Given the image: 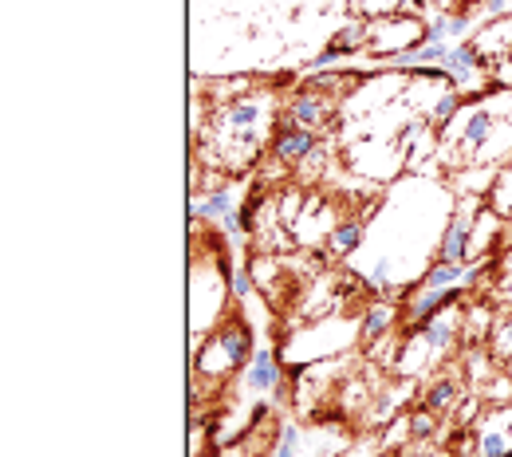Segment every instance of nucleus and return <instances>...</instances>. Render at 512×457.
Wrapping results in <instances>:
<instances>
[{"label":"nucleus","instance_id":"2","mask_svg":"<svg viewBox=\"0 0 512 457\" xmlns=\"http://www.w3.org/2000/svg\"><path fill=\"white\" fill-rule=\"evenodd\" d=\"M426 40V24L418 20V16H410V12H398V16H379V20H371V40H367V52H375V56H398V52H410V48H418Z\"/></svg>","mask_w":512,"mask_h":457},{"label":"nucleus","instance_id":"11","mask_svg":"<svg viewBox=\"0 0 512 457\" xmlns=\"http://www.w3.org/2000/svg\"><path fill=\"white\" fill-rule=\"evenodd\" d=\"M394 324H398V308H394V304H386V300H375V304L363 312L359 343H363V347H371V343H375V339H383Z\"/></svg>","mask_w":512,"mask_h":457},{"label":"nucleus","instance_id":"12","mask_svg":"<svg viewBox=\"0 0 512 457\" xmlns=\"http://www.w3.org/2000/svg\"><path fill=\"white\" fill-rule=\"evenodd\" d=\"M363 241H367V225H363V221H343V225H335V229L327 233V249L339 253V257H351Z\"/></svg>","mask_w":512,"mask_h":457},{"label":"nucleus","instance_id":"10","mask_svg":"<svg viewBox=\"0 0 512 457\" xmlns=\"http://www.w3.org/2000/svg\"><path fill=\"white\" fill-rule=\"evenodd\" d=\"M245 383L260 394H272L284 387V367H280V351L272 347H260L253 351V363L245 367Z\"/></svg>","mask_w":512,"mask_h":457},{"label":"nucleus","instance_id":"8","mask_svg":"<svg viewBox=\"0 0 512 457\" xmlns=\"http://www.w3.org/2000/svg\"><path fill=\"white\" fill-rule=\"evenodd\" d=\"M320 146V138H316V131H304V127H280V134L272 138V158L276 162H284V166H300L312 150Z\"/></svg>","mask_w":512,"mask_h":457},{"label":"nucleus","instance_id":"3","mask_svg":"<svg viewBox=\"0 0 512 457\" xmlns=\"http://www.w3.org/2000/svg\"><path fill=\"white\" fill-rule=\"evenodd\" d=\"M473 457H512V402H501L477 418Z\"/></svg>","mask_w":512,"mask_h":457},{"label":"nucleus","instance_id":"17","mask_svg":"<svg viewBox=\"0 0 512 457\" xmlns=\"http://www.w3.org/2000/svg\"><path fill=\"white\" fill-rule=\"evenodd\" d=\"M493 355L512 363V316L505 324H497V331H493Z\"/></svg>","mask_w":512,"mask_h":457},{"label":"nucleus","instance_id":"6","mask_svg":"<svg viewBox=\"0 0 512 457\" xmlns=\"http://www.w3.org/2000/svg\"><path fill=\"white\" fill-rule=\"evenodd\" d=\"M367 40H371V24H367V20H351V24H343V28L327 40V48L312 60V67L339 64V60L351 56V52H367Z\"/></svg>","mask_w":512,"mask_h":457},{"label":"nucleus","instance_id":"18","mask_svg":"<svg viewBox=\"0 0 512 457\" xmlns=\"http://www.w3.org/2000/svg\"><path fill=\"white\" fill-rule=\"evenodd\" d=\"M422 457H453V454H446V450H426Z\"/></svg>","mask_w":512,"mask_h":457},{"label":"nucleus","instance_id":"16","mask_svg":"<svg viewBox=\"0 0 512 457\" xmlns=\"http://www.w3.org/2000/svg\"><path fill=\"white\" fill-rule=\"evenodd\" d=\"M355 4H359L367 16H375V20H379V16H398V12H410V8H414V0H355Z\"/></svg>","mask_w":512,"mask_h":457},{"label":"nucleus","instance_id":"15","mask_svg":"<svg viewBox=\"0 0 512 457\" xmlns=\"http://www.w3.org/2000/svg\"><path fill=\"white\" fill-rule=\"evenodd\" d=\"M406 426H410V438H414V442H422V438H434L438 418H434V410H430V406H422V410L406 414Z\"/></svg>","mask_w":512,"mask_h":457},{"label":"nucleus","instance_id":"13","mask_svg":"<svg viewBox=\"0 0 512 457\" xmlns=\"http://www.w3.org/2000/svg\"><path fill=\"white\" fill-rule=\"evenodd\" d=\"M489 209L501 213V217L512 213V166H505V170L489 182Z\"/></svg>","mask_w":512,"mask_h":457},{"label":"nucleus","instance_id":"1","mask_svg":"<svg viewBox=\"0 0 512 457\" xmlns=\"http://www.w3.org/2000/svg\"><path fill=\"white\" fill-rule=\"evenodd\" d=\"M249 363H253V331H249V324H245L241 316H233L229 324H221V331L197 351L193 371L229 379V375L245 371Z\"/></svg>","mask_w":512,"mask_h":457},{"label":"nucleus","instance_id":"5","mask_svg":"<svg viewBox=\"0 0 512 457\" xmlns=\"http://www.w3.org/2000/svg\"><path fill=\"white\" fill-rule=\"evenodd\" d=\"M190 213L193 221H221L229 233H237L241 229V213H237V190L233 186H221V190H213V194H197L190 201Z\"/></svg>","mask_w":512,"mask_h":457},{"label":"nucleus","instance_id":"14","mask_svg":"<svg viewBox=\"0 0 512 457\" xmlns=\"http://www.w3.org/2000/svg\"><path fill=\"white\" fill-rule=\"evenodd\" d=\"M457 398H461V383H457V379H438V383L426 391V402H422V406H430V410L438 414V410L453 406Z\"/></svg>","mask_w":512,"mask_h":457},{"label":"nucleus","instance_id":"7","mask_svg":"<svg viewBox=\"0 0 512 457\" xmlns=\"http://www.w3.org/2000/svg\"><path fill=\"white\" fill-rule=\"evenodd\" d=\"M469 44L477 48V56H481L489 67L501 64V60H509L512 56V16H501V20L481 24L477 40H469Z\"/></svg>","mask_w":512,"mask_h":457},{"label":"nucleus","instance_id":"4","mask_svg":"<svg viewBox=\"0 0 512 457\" xmlns=\"http://www.w3.org/2000/svg\"><path fill=\"white\" fill-rule=\"evenodd\" d=\"M272 119V99H229L217 103V123L213 134H237V131H256Z\"/></svg>","mask_w":512,"mask_h":457},{"label":"nucleus","instance_id":"9","mask_svg":"<svg viewBox=\"0 0 512 457\" xmlns=\"http://www.w3.org/2000/svg\"><path fill=\"white\" fill-rule=\"evenodd\" d=\"M331 123V99H320V95H312V91H304V95H296L292 103H288V119L280 123V127H304V131H320Z\"/></svg>","mask_w":512,"mask_h":457}]
</instances>
